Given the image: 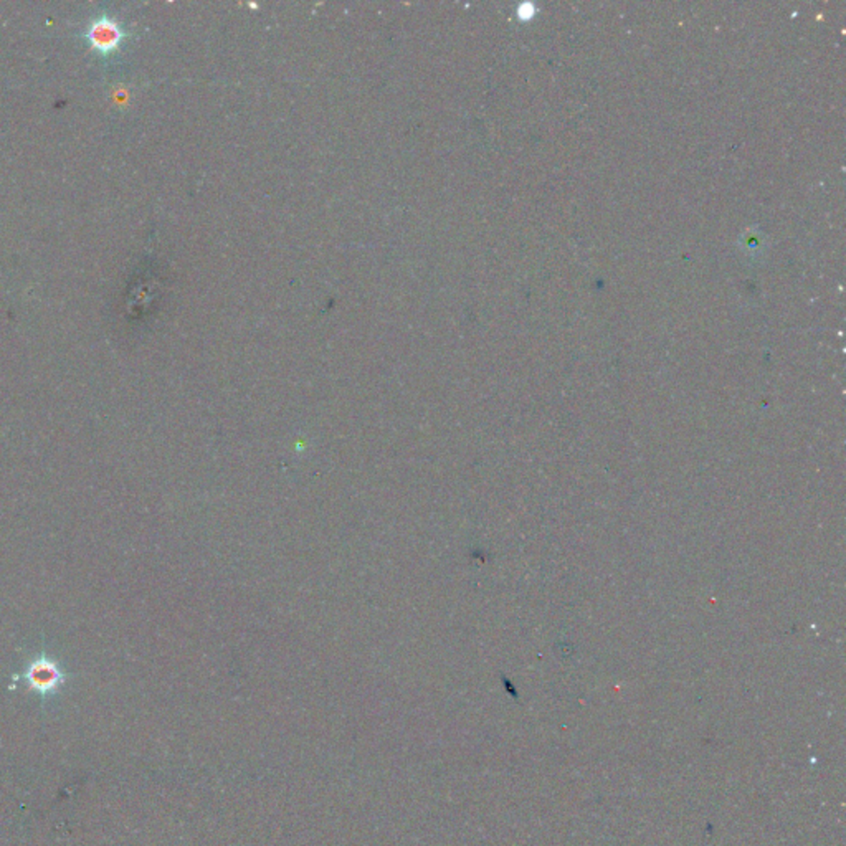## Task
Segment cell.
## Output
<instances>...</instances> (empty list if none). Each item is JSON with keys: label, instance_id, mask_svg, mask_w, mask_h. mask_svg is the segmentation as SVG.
I'll return each instance as SVG.
<instances>
[{"label": "cell", "instance_id": "obj_1", "mask_svg": "<svg viewBox=\"0 0 846 846\" xmlns=\"http://www.w3.org/2000/svg\"><path fill=\"white\" fill-rule=\"evenodd\" d=\"M24 678L30 689L40 696L57 693L60 686L65 685L67 681V676L60 670V666L45 655H40L30 663Z\"/></svg>", "mask_w": 846, "mask_h": 846}, {"label": "cell", "instance_id": "obj_2", "mask_svg": "<svg viewBox=\"0 0 846 846\" xmlns=\"http://www.w3.org/2000/svg\"><path fill=\"white\" fill-rule=\"evenodd\" d=\"M90 40L93 43V47L101 50V52H109V50H115L118 47V43L121 42V29L116 25L115 22H111L109 19H101L95 22L90 29Z\"/></svg>", "mask_w": 846, "mask_h": 846}]
</instances>
